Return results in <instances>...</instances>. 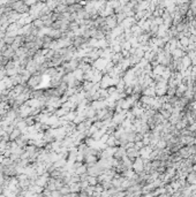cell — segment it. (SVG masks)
<instances>
[{
	"instance_id": "cell-1",
	"label": "cell",
	"mask_w": 196,
	"mask_h": 197,
	"mask_svg": "<svg viewBox=\"0 0 196 197\" xmlns=\"http://www.w3.org/2000/svg\"><path fill=\"white\" fill-rule=\"evenodd\" d=\"M28 83H29L30 87H36V85H38V83H41V76H39V75H34V76H31Z\"/></svg>"
},
{
	"instance_id": "cell-2",
	"label": "cell",
	"mask_w": 196,
	"mask_h": 197,
	"mask_svg": "<svg viewBox=\"0 0 196 197\" xmlns=\"http://www.w3.org/2000/svg\"><path fill=\"white\" fill-rule=\"evenodd\" d=\"M20 135H21V130L20 129H15V130H13L12 132V134H10V140H17V138H20Z\"/></svg>"
}]
</instances>
